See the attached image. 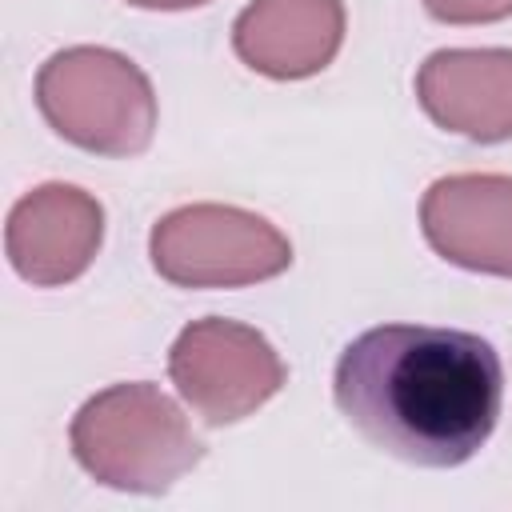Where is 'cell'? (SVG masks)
I'll use <instances>...</instances> for the list:
<instances>
[{
	"instance_id": "6da1fadb",
	"label": "cell",
	"mask_w": 512,
	"mask_h": 512,
	"mask_svg": "<svg viewBox=\"0 0 512 512\" xmlns=\"http://www.w3.org/2000/svg\"><path fill=\"white\" fill-rule=\"evenodd\" d=\"M332 396L372 448L416 468H456L500 420L504 364L476 332L380 324L340 352Z\"/></svg>"
},
{
	"instance_id": "277c9868",
	"label": "cell",
	"mask_w": 512,
	"mask_h": 512,
	"mask_svg": "<svg viewBox=\"0 0 512 512\" xmlns=\"http://www.w3.org/2000/svg\"><path fill=\"white\" fill-rule=\"evenodd\" d=\"M168 372L180 396L208 424L248 416L284 384V364L276 360L272 344L252 328L216 316L180 332Z\"/></svg>"
},
{
	"instance_id": "8fae6325",
	"label": "cell",
	"mask_w": 512,
	"mask_h": 512,
	"mask_svg": "<svg viewBox=\"0 0 512 512\" xmlns=\"http://www.w3.org/2000/svg\"><path fill=\"white\" fill-rule=\"evenodd\" d=\"M140 8H192V4H208V0H128Z\"/></svg>"
},
{
	"instance_id": "3957f363",
	"label": "cell",
	"mask_w": 512,
	"mask_h": 512,
	"mask_svg": "<svg viewBox=\"0 0 512 512\" xmlns=\"http://www.w3.org/2000/svg\"><path fill=\"white\" fill-rule=\"evenodd\" d=\"M152 264L164 280L188 288L248 284L284 272L292 264V244L252 212L196 204L156 224Z\"/></svg>"
},
{
	"instance_id": "ba28073f",
	"label": "cell",
	"mask_w": 512,
	"mask_h": 512,
	"mask_svg": "<svg viewBox=\"0 0 512 512\" xmlns=\"http://www.w3.org/2000/svg\"><path fill=\"white\" fill-rule=\"evenodd\" d=\"M344 36V12L336 0H256L236 20V52L248 68L296 80L320 72Z\"/></svg>"
},
{
	"instance_id": "7a4b0ae2",
	"label": "cell",
	"mask_w": 512,
	"mask_h": 512,
	"mask_svg": "<svg viewBox=\"0 0 512 512\" xmlns=\"http://www.w3.org/2000/svg\"><path fill=\"white\" fill-rule=\"evenodd\" d=\"M36 104L64 140L108 156L140 152L156 124L144 72L108 48L56 52L36 76Z\"/></svg>"
},
{
	"instance_id": "9c48e42d",
	"label": "cell",
	"mask_w": 512,
	"mask_h": 512,
	"mask_svg": "<svg viewBox=\"0 0 512 512\" xmlns=\"http://www.w3.org/2000/svg\"><path fill=\"white\" fill-rule=\"evenodd\" d=\"M420 104L428 116L472 140L512 136V52L488 48L476 88V52H436L420 68Z\"/></svg>"
},
{
	"instance_id": "5b68a950",
	"label": "cell",
	"mask_w": 512,
	"mask_h": 512,
	"mask_svg": "<svg viewBox=\"0 0 512 512\" xmlns=\"http://www.w3.org/2000/svg\"><path fill=\"white\" fill-rule=\"evenodd\" d=\"M128 444H144L172 476L204 456V444L188 432L180 408L152 384H116L92 396L72 420V452L100 484L112 480Z\"/></svg>"
},
{
	"instance_id": "8992f818",
	"label": "cell",
	"mask_w": 512,
	"mask_h": 512,
	"mask_svg": "<svg viewBox=\"0 0 512 512\" xmlns=\"http://www.w3.org/2000/svg\"><path fill=\"white\" fill-rule=\"evenodd\" d=\"M100 204L68 184H44L8 216V260L32 284L76 280L100 248Z\"/></svg>"
},
{
	"instance_id": "52a82bcc",
	"label": "cell",
	"mask_w": 512,
	"mask_h": 512,
	"mask_svg": "<svg viewBox=\"0 0 512 512\" xmlns=\"http://www.w3.org/2000/svg\"><path fill=\"white\" fill-rule=\"evenodd\" d=\"M504 212H512L508 176H448L428 188L420 220L428 244L444 260L512 276V228H492Z\"/></svg>"
},
{
	"instance_id": "30bf717a",
	"label": "cell",
	"mask_w": 512,
	"mask_h": 512,
	"mask_svg": "<svg viewBox=\"0 0 512 512\" xmlns=\"http://www.w3.org/2000/svg\"><path fill=\"white\" fill-rule=\"evenodd\" d=\"M436 20L468 24V20H500L512 12V0H424Z\"/></svg>"
}]
</instances>
